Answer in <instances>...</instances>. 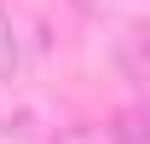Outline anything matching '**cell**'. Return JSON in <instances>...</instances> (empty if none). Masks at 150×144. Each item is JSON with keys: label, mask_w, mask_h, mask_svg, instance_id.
Segmentation results:
<instances>
[{"label": "cell", "mask_w": 150, "mask_h": 144, "mask_svg": "<svg viewBox=\"0 0 150 144\" xmlns=\"http://www.w3.org/2000/svg\"><path fill=\"white\" fill-rule=\"evenodd\" d=\"M18 58H23V52H18V29H12V12L0 6V87L18 75Z\"/></svg>", "instance_id": "obj_1"}, {"label": "cell", "mask_w": 150, "mask_h": 144, "mask_svg": "<svg viewBox=\"0 0 150 144\" xmlns=\"http://www.w3.org/2000/svg\"><path fill=\"white\" fill-rule=\"evenodd\" d=\"M110 144H144V127H139V109H127L121 121L110 127Z\"/></svg>", "instance_id": "obj_2"}, {"label": "cell", "mask_w": 150, "mask_h": 144, "mask_svg": "<svg viewBox=\"0 0 150 144\" xmlns=\"http://www.w3.org/2000/svg\"><path fill=\"white\" fill-rule=\"evenodd\" d=\"M75 12H87V18H104V12H110V6H121V0H69Z\"/></svg>", "instance_id": "obj_3"}]
</instances>
